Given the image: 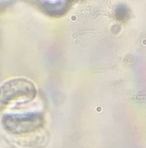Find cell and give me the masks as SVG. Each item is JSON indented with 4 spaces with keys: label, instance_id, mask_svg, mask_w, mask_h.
Instances as JSON below:
<instances>
[{
    "label": "cell",
    "instance_id": "obj_1",
    "mask_svg": "<svg viewBox=\"0 0 146 148\" xmlns=\"http://www.w3.org/2000/svg\"><path fill=\"white\" fill-rule=\"evenodd\" d=\"M36 95L35 85L25 78L8 81L0 88V101L7 104L15 100L26 102L32 101Z\"/></svg>",
    "mask_w": 146,
    "mask_h": 148
},
{
    "label": "cell",
    "instance_id": "obj_2",
    "mask_svg": "<svg viewBox=\"0 0 146 148\" xmlns=\"http://www.w3.org/2000/svg\"><path fill=\"white\" fill-rule=\"evenodd\" d=\"M44 117L39 112L11 113L4 117L3 125L11 133L24 134L33 132L43 125Z\"/></svg>",
    "mask_w": 146,
    "mask_h": 148
},
{
    "label": "cell",
    "instance_id": "obj_3",
    "mask_svg": "<svg viewBox=\"0 0 146 148\" xmlns=\"http://www.w3.org/2000/svg\"><path fill=\"white\" fill-rule=\"evenodd\" d=\"M44 4L46 11L50 14L61 13V11L62 12L66 8V2L65 1H44Z\"/></svg>",
    "mask_w": 146,
    "mask_h": 148
}]
</instances>
